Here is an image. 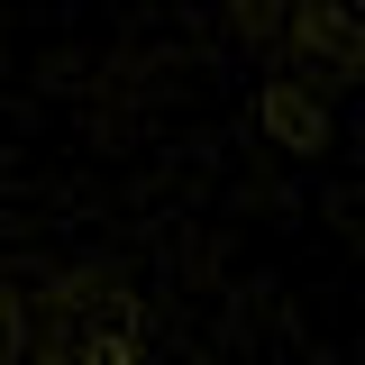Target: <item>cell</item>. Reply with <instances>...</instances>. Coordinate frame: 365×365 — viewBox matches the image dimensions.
Wrapping results in <instances>:
<instances>
[{
	"label": "cell",
	"mask_w": 365,
	"mask_h": 365,
	"mask_svg": "<svg viewBox=\"0 0 365 365\" xmlns=\"http://www.w3.org/2000/svg\"><path fill=\"white\" fill-rule=\"evenodd\" d=\"M0 365H137V319L101 283H0Z\"/></svg>",
	"instance_id": "6da1fadb"
}]
</instances>
